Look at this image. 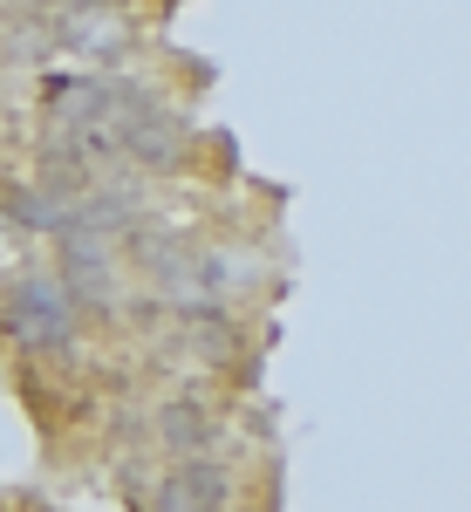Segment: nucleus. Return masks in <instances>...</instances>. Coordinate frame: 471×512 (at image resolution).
I'll return each mask as SVG.
<instances>
[{"label": "nucleus", "mask_w": 471, "mask_h": 512, "mask_svg": "<svg viewBox=\"0 0 471 512\" xmlns=\"http://www.w3.org/2000/svg\"><path fill=\"white\" fill-rule=\"evenodd\" d=\"M7 335L35 355H55L76 342V294L62 287V274H21L7 294Z\"/></svg>", "instance_id": "1"}]
</instances>
